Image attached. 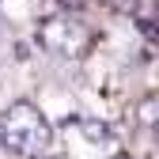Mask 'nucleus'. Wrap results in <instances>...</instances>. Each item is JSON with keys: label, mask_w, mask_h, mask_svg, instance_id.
Masks as SVG:
<instances>
[{"label": "nucleus", "mask_w": 159, "mask_h": 159, "mask_svg": "<svg viewBox=\"0 0 159 159\" xmlns=\"http://www.w3.org/2000/svg\"><path fill=\"white\" fill-rule=\"evenodd\" d=\"M0 148H4V144H0Z\"/></svg>", "instance_id": "nucleus-8"}, {"label": "nucleus", "mask_w": 159, "mask_h": 159, "mask_svg": "<svg viewBox=\"0 0 159 159\" xmlns=\"http://www.w3.org/2000/svg\"><path fill=\"white\" fill-rule=\"evenodd\" d=\"M110 8H117V11H129V15H136V8H140V0H106Z\"/></svg>", "instance_id": "nucleus-5"}, {"label": "nucleus", "mask_w": 159, "mask_h": 159, "mask_svg": "<svg viewBox=\"0 0 159 159\" xmlns=\"http://www.w3.org/2000/svg\"><path fill=\"white\" fill-rule=\"evenodd\" d=\"M140 121H144V125L155 121V98H144V102H140Z\"/></svg>", "instance_id": "nucleus-4"}, {"label": "nucleus", "mask_w": 159, "mask_h": 159, "mask_svg": "<svg viewBox=\"0 0 159 159\" xmlns=\"http://www.w3.org/2000/svg\"><path fill=\"white\" fill-rule=\"evenodd\" d=\"M61 4H72V8H80V4H84V0H61Z\"/></svg>", "instance_id": "nucleus-6"}, {"label": "nucleus", "mask_w": 159, "mask_h": 159, "mask_svg": "<svg viewBox=\"0 0 159 159\" xmlns=\"http://www.w3.org/2000/svg\"><path fill=\"white\" fill-rule=\"evenodd\" d=\"M110 159H129V155H110Z\"/></svg>", "instance_id": "nucleus-7"}, {"label": "nucleus", "mask_w": 159, "mask_h": 159, "mask_svg": "<svg viewBox=\"0 0 159 159\" xmlns=\"http://www.w3.org/2000/svg\"><path fill=\"white\" fill-rule=\"evenodd\" d=\"M0 144L15 155L38 159L53 144V125L46 121V114L34 102H11L0 114Z\"/></svg>", "instance_id": "nucleus-1"}, {"label": "nucleus", "mask_w": 159, "mask_h": 159, "mask_svg": "<svg viewBox=\"0 0 159 159\" xmlns=\"http://www.w3.org/2000/svg\"><path fill=\"white\" fill-rule=\"evenodd\" d=\"M38 46L53 57H65V61H80L91 46H95V34L84 19L76 15H53L38 27Z\"/></svg>", "instance_id": "nucleus-2"}, {"label": "nucleus", "mask_w": 159, "mask_h": 159, "mask_svg": "<svg viewBox=\"0 0 159 159\" xmlns=\"http://www.w3.org/2000/svg\"><path fill=\"white\" fill-rule=\"evenodd\" d=\"M76 125H80V133H84L87 144H110V140H114V133H110L106 121H95V117H76Z\"/></svg>", "instance_id": "nucleus-3"}]
</instances>
